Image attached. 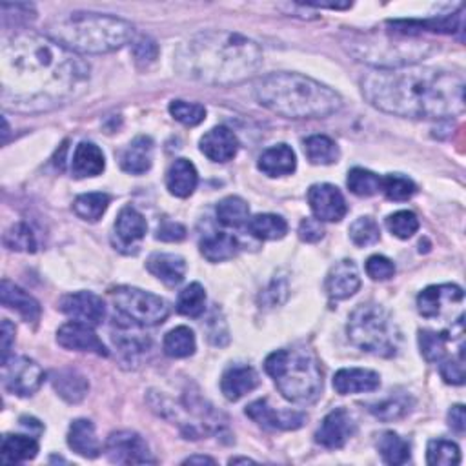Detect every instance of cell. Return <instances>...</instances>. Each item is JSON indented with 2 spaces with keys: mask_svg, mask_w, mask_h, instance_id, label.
<instances>
[{
  "mask_svg": "<svg viewBox=\"0 0 466 466\" xmlns=\"http://www.w3.org/2000/svg\"><path fill=\"white\" fill-rule=\"evenodd\" d=\"M464 299L462 290L457 285H439L429 286L417 297L419 314L426 319H439L455 304H461Z\"/></svg>",
  "mask_w": 466,
  "mask_h": 466,
  "instance_id": "cell-14",
  "label": "cell"
},
{
  "mask_svg": "<svg viewBox=\"0 0 466 466\" xmlns=\"http://www.w3.org/2000/svg\"><path fill=\"white\" fill-rule=\"evenodd\" d=\"M342 46L356 60L377 69L414 66L436 52L434 43L405 29L348 31Z\"/></svg>",
  "mask_w": 466,
  "mask_h": 466,
  "instance_id": "cell-6",
  "label": "cell"
},
{
  "mask_svg": "<svg viewBox=\"0 0 466 466\" xmlns=\"http://www.w3.org/2000/svg\"><path fill=\"white\" fill-rule=\"evenodd\" d=\"M57 342L71 352H88L100 358L108 356V348L99 339L93 326L84 323L71 321L62 325L57 332Z\"/></svg>",
  "mask_w": 466,
  "mask_h": 466,
  "instance_id": "cell-15",
  "label": "cell"
},
{
  "mask_svg": "<svg viewBox=\"0 0 466 466\" xmlns=\"http://www.w3.org/2000/svg\"><path fill=\"white\" fill-rule=\"evenodd\" d=\"M366 274L374 281H388L396 274V264L384 255H372L366 261Z\"/></svg>",
  "mask_w": 466,
  "mask_h": 466,
  "instance_id": "cell-50",
  "label": "cell"
},
{
  "mask_svg": "<svg viewBox=\"0 0 466 466\" xmlns=\"http://www.w3.org/2000/svg\"><path fill=\"white\" fill-rule=\"evenodd\" d=\"M206 308V292L199 283L186 286L177 299V312L186 317H201Z\"/></svg>",
  "mask_w": 466,
  "mask_h": 466,
  "instance_id": "cell-38",
  "label": "cell"
},
{
  "mask_svg": "<svg viewBox=\"0 0 466 466\" xmlns=\"http://www.w3.org/2000/svg\"><path fill=\"white\" fill-rule=\"evenodd\" d=\"M239 252L237 239L226 231H212L201 241V253L210 262H222L233 259Z\"/></svg>",
  "mask_w": 466,
  "mask_h": 466,
  "instance_id": "cell-31",
  "label": "cell"
},
{
  "mask_svg": "<svg viewBox=\"0 0 466 466\" xmlns=\"http://www.w3.org/2000/svg\"><path fill=\"white\" fill-rule=\"evenodd\" d=\"M109 297L119 312L137 326H157L170 316L168 302L149 292L133 286H116Z\"/></svg>",
  "mask_w": 466,
  "mask_h": 466,
  "instance_id": "cell-9",
  "label": "cell"
},
{
  "mask_svg": "<svg viewBox=\"0 0 466 466\" xmlns=\"http://www.w3.org/2000/svg\"><path fill=\"white\" fill-rule=\"evenodd\" d=\"M297 168L295 151L288 144L268 148L259 157V170L268 177H285Z\"/></svg>",
  "mask_w": 466,
  "mask_h": 466,
  "instance_id": "cell-26",
  "label": "cell"
},
{
  "mask_svg": "<svg viewBox=\"0 0 466 466\" xmlns=\"http://www.w3.org/2000/svg\"><path fill=\"white\" fill-rule=\"evenodd\" d=\"M381 182L382 179L365 168H354L348 172V179L346 184L350 188V191L354 193L358 197H372L375 193L381 191Z\"/></svg>",
  "mask_w": 466,
  "mask_h": 466,
  "instance_id": "cell-40",
  "label": "cell"
},
{
  "mask_svg": "<svg viewBox=\"0 0 466 466\" xmlns=\"http://www.w3.org/2000/svg\"><path fill=\"white\" fill-rule=\"evenodd\" d=\"M199 182V173L188 159H177L172 163L166 173V188L172 196L179 199L189 197L196 191Z\"/></svg>",
  "mask_w": 466,
  "mask_h": 466,
  "instance_id": "cell-27",
  "label": "cell"
},
{
  "mask_svg": "<svg viewBox=\"0 0 466 466\" xmlns=\"http://www.w3.org/2000/svg\"><path fill=\"white\" fill-rule=\"evenodd\" d=\"M264 368L281 396L292 403H314L323 392L321 363L312 350L304 346L277 350L266 358Z\"/></svg>",
  "mask_w": 466,
  "mask_h": 466,
  "instance_id": "cell-7",
  "label": "cell"
},
{
  "mask_svg": "<svg viewBox=\"0 0 466 466\" xmlns=\"http://www.w3.org/2000/svg\"><path fill=\"white\" fill-rule=\"evenodd\" d=\"M90 84V64L46 33L6 38L0 52V99L6 109L50 111L79 99Z\"/></svg>",
  "mask_w": 466,
  "mask_h": 466,
  "instance_id": "cell-1",
  "label": "cell"
},
{
  "mask_svg": "<svg viewBox=\"0 0 466 466\" xmlns=\"http://www.w3.org/2000/svg\"><path fill=\"white\" fill-rule=\"evenodd\" d=\"M153 165V141L146 135L135 137L121 155V166L126 173L142 175Z\"/></svg>",
  "mask_w": 466,
  "mask_h": 466,
  "instance_id": "cell-29",
  "label": "cell"
},
{
  "mask_svg": "<svg viewBox=\"0 0 466 466\" xmlns=\"http://www.w3.org/2000/svg\"><path fill=\"white\" fill-rule=\"evenodd\" d=\"M184 464H215V461L206 455H193V457H188Z\"/></svg>",
  "mask_w": 466,
  "mask_h": 466,
  "instance_id": "cell-57",
  "label": "cell"
},
{
  "mask_svg": "<svg viewBox=\"0 0 466 466\" xmlns=\"http://www.w3.org/2000/svg\"><path fill=\"white\" fill-rule=\"evenodd\" d=\"M146 231L148 222L144 215L133 206H125L113 226V245L123 253L135 255L139 253L141 241L146 237Z\"/></svg>",
  "mask_w": 466,
  "mask_h": 466,
  "instance_id": "cell-12",
  "label": "cell"
},
{
  "mask_svg": "<svg viewBox=\"0 0 466 466\" xmlns=\"http://www.w3.org/2000/svg\"><path fill=\"white\" fill-rule=\"evenodd\" d=\"M108 206L109 196H106V193H84V196H79L73 203L75 213L88 222H97L99 219H102Z\"/></svg>",
  "mask_w": 466,
  "mask_h": 466,
  "instance_id": "cell-39",
  "label": "cell"
},
{
  "mask_svg": "<svg viewBox=\"0 0 466 466\" xmlns=\"http://www.w3.org/2000/svg\"><path fill=\"white\" fill-rule=\"evenodd\" d=\"M3 382L10 394L29 398L44 382V370L29 358H12L3 363Z\"/></svg>",
  "mask_w": 466,
  "mask_h": 466,
  "instance_id": "cell-10",
  "label": "cell"
},
{
  "mask_svg": "<svg viewBox=\"0 0 466 466\" xmlns=\"http://www.w3.org/2000/svg\"><path fill=\"white\" fill-rule=\"evenodd\" d=\"M165 348V354L172 359H184L196 354V335L188 328V326H177L173 330H170L165 337L163 342Z\"/></svg>",
  "mask_w": 466,
  "mask_h": 466,
  "instance_id": "cell-34",
  "label": "cell"
},
{
  "mask_svg": "<svg viewBox=\"0 0 466 466\" xmlns=\"http://www.w3.org/2000/svg\"><path fill=\"white\" fill-rule=\"evenodd\" d=\"M354 434H356V421L352 414L344 408H335L323 419L321 429L316 434V441L325 448L337 450L352 439Z\"/></svg>",
  "mask_w": 466,
  "mask_h": 466,
  "instance_id": "cell-18",
  "label": "cell"
},
{
  "mask_svg": "<svg viewBox=\"0 0 466 466\" xmlns=\"http://www.w3.org/2000/svg\"><path fill=\"white\" fill-rule=\"evenodd\" d=\"M381 191L384 193V196L390 199V201H396V203H403V201H408L415 196L417 191V186L414 184L412 179L408 177H403V175H386L382 177V182H381Z\"/></svg>",
  "mask_w": 466,
  "mask_h": 466,
  "instance_id": "cell-43",
  "label": "cell"
},
{
  "mask_svg": "<svg viewBox=\"0 0 466 466\" xmlns=\"http://www.w3.org/2000/svg\"><path fill=\"white\" fill-rule=\"evenodd\" d=\"M386 226L390 229L392 236H396L398 239H410L414 233H417L419 229V219L414 212L408 210H401L396 212L392 215H388L386 219Z\"/></svg>",
  "mask_w": 466,
  "mask_h": 466,
  "instance_id": "cell-48",
  "label": "cell"
},
{
  "mask_svg": "<svg viewBox=\"0 0 466 466\" xmlns=\"http://www.w3.org/2000/svg\"><path fill=\"white\" fill-rule=\"evenodd\" d=\"M13 342H15V326L8 319H4L3 321V363L10 359Z\"/></svg>",
  "mask_w": 466,
  "mask_h": 466,
  "instance_id": "cell-56",
  "label": "cell"
},
{
  "mask_svg": "<svg viewBox=\"0 0 466 466\" xmlns=\"http://www.w3.org/2000/svg\"><path fill=\"white\" fill-rule=\"evenodd\" d=\"M217 219L229 228H241L250 221V206L245 199L229 196L217 205Z\"/></svg>",
  "mask_w": 466,
  "mask_h": 466,
  "instance_id": "cell-36",
  "label": "cell"
},
{
  "mask_svg": "<svg viewBox=\"0 0 466 466\" xmlns=\"http://www.w3.org/2000/svg\"><path fill=\"white\" fill-rule=\"evenodd\" d=\"M201 151L213 163H228L239 151V141L229 128H212L201 139Z\"/></svg>",
  "mask_w": 466,
  "mask_h": 466,
  "instance_id": "cell-21",
  "label": "cell"
},
{
  "mask_svg": "<svg viewBox=\"0 0 466 466\" xmlns=\"http://www.w3.org/2000/svg\"><path fill=\"white\" fill-rule=\"evenodd\" d=\"M146 268L153 277H157L166 286L181 285L186 276V261L175 253H153Z\"/></svg>",
  "mask_w": 466,
  "mask_h": 466,
  "instance_id": "cell-25",
  "label": "cell"
},
{
  "mask_svg": "<svg viewBox=\"0 0 466 466\" xmlns=\"http://www.w3.org/2000/svg\"><path fill=\"white\" fill-rule=\"evenodd\" d=\"M170 113L173 119L184 126H199L206 119V108L197 102L188 100H173L170 104Z\"/></svg>",
  "mask_w": 466,
  "mask_h": 466,
  "instance_id": "cell-45",
  "label": "cell"
},
{
  "mask_svg": "<svg viewBox=\"0 0 466 466\" xmlns=\"http://www.w3.org/2000/svg\"><path fill=\"white\" fill-rule=\"evenodd\" d=\"M38 443L29 436H6L3 441V462L17 464L35 459Z\"/></svg>",
  "mask_w": 466,
  "mask_h": 466,
  "instance_id": "cell-35",
  "label": "cell"
},
{
  "mask_svg": "<svg viewBox=\"0 0 466 466\" xmlns=\"http://www.w3.org/2000/svg\"><path fill=\"white\" fill-rule=\"evenodd\" d=\"M259 104L288 119H325L342 108L332 88L301 73H269L255 84Z\"/></svg>",
  "mask_w": 466,
  "mask_h": 466,
  "instance_id": "cell-4",
  "label": "cell"
},
{
  "mask_svg": "<svg viewBox=\"0 0 466 466\" xmlns=\"http://www.w3.org/2000/svg\"><path fill=\"white\" fill-rule=\"evenodd\" d=\"M52 382H53L55 392L66 403H71V405L81 403L88 396V390H90L88 379L81 372L71 370V368L57 370L52 375Z\"/></svg>",
  "mask_w": 466,
  "mask_h": 466,
  "instance_id": "cell-30",
  "label": "cell"
},
{
  "mask_svg": "<svg viewBox=\"0 0 466 466\" xmlns=\"http://www.w3.org/2000/svg\"><path fill=\"white\" fill-rule=\"evenodd\" d=\"M426 462L430 466H455L461 462L459 446L448 439H432L426 448Z\"/></svg>",
  "mask_w": 466,
  "mask_h": 466,
  "instance_id": "cell-41",
  "label": "cell"
},
{
  "mask_svg": "<svg viewBox=\"0 0 466 466\" xmlns=\"http://www.w3.org/2000/svg\"><path fill=\"white\" fill-rule=\"evenodd\" d=\"M308 161L317 166H330L339 161V146L326 135H312L304 141Z\"/></svg>",
  "mask_w": 466,
  "mask_h": 466,
  "instance_id": "cell-33",
  "label": "cell"
},
{
  "mask_svg": "<svg viewBox=\"0 0 466 466\" xmlns=\"http://www.w3.org/2000/svg\"><path fill=\"white\" fill-rule=\"evenodd\" d=\"M106 168V159L102 149L93 142H81L75 148L71 173L75 179L99 177Z\"/></svg>",
  "mask_w": 466,
  "mask_h": 466,
  "instance_id": "cell-24",
  "label": "cell"
},
{
  "mask_svg": "<svg viewBox=\"0 0 466 466\" xmlns=\"http://www.w3.org/2000/svg\"><path fill=\"white\" fill-rule=\"evenodd\" d=\"M59 309L76 323L99 326L106 317L104 301L93 292H75L64 295L59 302Z\"/></svg>",
  "mask_w": 466,
  "mask_h": 466,
  "instance_id": "cell-13",
  "label": "cell"
},
{
  "mask_svg": "<svg viewBox=\"0 0 466 466\" xmlns=\"http://www.w3.org/2000/svg\"><path fill=\"white\" fill-rule=\"evenodd\" d=\"M248 228L252 236L261 241H279L288 233V222L274 213H259L252 217Z\"/></svg>",
  "mask_w": 466,
  "mask_h": 466,
  "instance_id": "cell-32",
  "label": "cell"
},
{
  "mask_svg": "<svg viewBox=\"0 0 466 466\" xmlns=\"http://www.w3.org/2000/svg\"><path fill=\"white\" fill-rule=\"evenodd\" d=\"M4 245L13 252L24 253H35L38 248L35 233L26 222H17L4 233Z\"/></svg>",
  "mask_w": 466,
  "mask_h": 466,
  "instance_id": "cell-42",
  "label": "cell"
},
{
  "mask_svg": "<svg viewBox=\"0 0 466 466\" xmlns=\"http://www.w3.org/2000/svg\"><path fill=\"white\" fill-rule=\"evenodd\" d=\"M361 288L359 269L354 261H339L326 276V292L333 301H344L356 295Z\"/></svg>",
  "mask_w": 466,
  "mask_h": 466,
  "instance_id": "cell-19",
  "label": "cell"
},
{
  "mask_svg": "<svg viewBox=\"0 0 466 466\" xmlns=\"http://www.w3.org/2000/svg\"><path fill=\"white\" fill-rule=\"evenodd\" d=\"M377 448L384 462L388 464H405L410 461V445L396 432H384L377 441Z\"/></svg>",
  "mask_w": 466,
  "mask_h": 466,
  "instance_id": "cell-37",
  "label": "cell"
},
{
  "mask_svg": "<svg viewBox=\"0 0 466 466\" xmlns=\"http://www.w3.org/2000/svg\"><path fill=\"white\" fill-rule=\"evenodd\" d=\"M450 337L446 333H438L432 330H421L419 332V346L421 354L429 363L441 361L446 356V342Z\"/></svg>",
  "mask_w": 466,
  "mask_h": 466,
  "instance_id": "cell-44",
  "label": "cell"
},
{
  "mask_svg": "<svg viewBox=\"0 0 466 466\" xmlns=\"http://www.w3.org/2000/svg\"><path fill=\"white\" fill-rule=\"evenodd\" d=\"M0 302L6 308L15 309V312L20 314L22 319L28 323H36L38 317H41V304L8 279H4L3 286H0Z\"/></svg>",
  "mask_w": 466,
  "mask_h": 466,
  "instance_id": "cell-28",
  "label": "cell"
},
{
  "mask_svg": "<svg viewBox=\"0 0 466 466\" xmlns=\"http://www.w3.org/2000/svg\"><path fill=\"white\" fill-rule=\"evenodd\" d=\"M157 52H159L157 44H155V41H151V38H148V36L139 38V41L133 46V55H135L137 62L146 64V66L157 59Z\"/></svg>",
  "mask_w": 466,
  "mask_h": 466,
  "instance_id": "cell-52",
  "label": "cell"
},
{
  "mask_svg": "<svg viewBox=\"0 0 466 466\" xmlns=\"http://www.w3.org/2000/svg\"><path fill=\"white\" fill-rule=\"evenodd\" d=\"M448 424L452 426V430H455L457 434L464 432V429H466V414H464V406L462 405L452 406V410L448 414Z\"/></svg>",
  "mask_w": 466,
  "mask_h": 466,
  "instance_id": "cell-55",
  "label": "cell"
},
{
  "mask_svg": "<svg viewBox=\"0 0 466 466\" xmlns=\"http://www.w3.org/2000/svg\"><path fill=\"white\" fill-rule=\"evenodd\" d=\"M132 22L92 12H73L55 17L46 35L76 55L111 53L126 46L133 38Z\"/></svg>",
  "mask_w": 466,
  "mask_h": 466,
  "instance_id": "cell-5",
  "label": "cell"
},
{
  "mask_svg": "<svg viewBox=\"0 0 466 466\" xmlns=\"http://www.w3.org/2000/svg\"><path fill=\"white\" fill-rule=\"evenodd\" d=\"M379 386H381L379 374L365 368H344L339 370L333 377V388L341 396L375 392Z\"/></svg>",
  "mask_w": 466,
  "mask_h": 466,
  "instance_id": "cell-22",
  "label": "cell"
},
{
  "mask_svg": "<svg viewBox=\"0 0 466 466\" xmlns=\"http://www.w3.org/2000/svg\"><path fill=\"white\" fill-rule=\"evenodd\" d=\"M186 237V228L179 222H165L157 229V239L165 243H179Z\"/></svg>",
  "mask_w": 466,
  "mask_h": 466,
  "instance_id": "cell-54",
  "label": "cell"
},
{
  "mask_svg": "<svg viewBox=\"0 0 466 466\" xmlns=\"http://www.w3.org/2000/svg\"><path fill=\"white\" fill-rule=\"evenodd\" d=\"M246 415L262 429L271 430H297L306 422V415L295 410H277L266 399L253 401L246 406Z\"/></svg>",
  "mask_w": 466,
  "mask_h": 466,
  "instance_id": "cell-16",
  "label": "cell"
},
{
  "mask_svg": "<svg viewBox=\"0 0 466 466\" xmlns=\"http://www.w3.org/2000/svg\"><path fill=\"white\" fill-rule=\"evenodd\" d=\"M69 448L81 457L95 459L100 455V441L95 432V424L88 419H75L68 432Z\"/></svg>",
  "mask_w": 466,
  "mask_h": 466,
  "instance_id": "cell-23",
  "label": "cell"
},
{
  "mask_svg": "<svg viewBox=\"0 0 466 466\" xmlns=\"http://www.w3.org/2000/svg\"><path fill=\"white\" fill-rule=\"evenodd\" d=\"M350 239L356 246H372L381 239L379 224L372 217H359L350 226Z\"/></svg>",
  "mask_w": 466,
  "mask_h": 466,
  "instance_id": "cell-47",
  "label": "cell"
},
{
  "mask_svg": "<svg viewBox=\"0 0 466 466\" xmlns=\"http://www.w3.org/2000/svg\"><path fill=\"white\" fill-rule=\"evenodd\" d=\"M239 462H253V461L248 459V457H233V459H229V464H239Z\"/></svg>",
  "mask_w": 466,
  "mask_h": 466,
  "instance_id": "cell-58",
  "label": "cell"
},
{
  "mask_svg": "<svg viewBox=\"0 0 466 466\" xmlns=\"http://www.w3.org/2000/svg\"><path fill=\"white\" fill-rule=\"evenodd\" d=\"M259 386V374L248 365L229 366L221 379V390L228 401H239Z\"/></svg>",
  "mask_w": 466,
  "mask_h": 466,
  "instance_id": "cell-20",
  "label": "cell"
},
{
  "mask_svg": "<svg viewBox=\"0 0 466 466\" xmlns=\"http://www.w3.org/2000/svg\"><path fill=\"white\" fill-rule=\"evenodd\" d=\"M36 17L31 4H3V26L22 28L33 22Z\"/></svg>",
  "mask_w": 466,
  "mask_h": 466,
  "instance_id": "cell-49",
  "label": "cell"
},
{
  "mask_svg": "<svg viewBox=\"0 0 466 466\" xmlns=\"http://www.w3.org/2000/svg\"><path fill=\"white\" fill-rule=\"evenodd\" d=\"M106 455L115 464H153L157 462L148 443L135 432H113L106 441Z\"/></svg>",
  "mask_w": 466,
  "mask_h": 466,
  "instance_id": "cell-11",
  "label": "cell"
},
{
  "mask_svg": "<svg viewBox=\"0 0 466 466\" xmlns=\"http://www.w3.org/2000/svg\"><path fill=\"white\" fill-rule=\"evenodd\" d=\"M363 97L377 109L406 119H448L464 111V76L432 66L375 69L361 79Z\"/></svg>",
  "mask_w": 466,
  "mask_h": 466,
  "instance_id": "cell-2",
  "label": "cell"
},
{
  "mask_svg": "<svg viewBox=\"0 0 466 466\" xmlns=\"http://www.w3.org/2000/svg\"><path fill=\"white\" fill-rule=\"evenodd\" d=\"M441 377L448 382V384H462L464 382V366H462V359L455 361V359H446L441 365Z\"/></svg>",
  "mask_w": 466,
  "mask_h": 466,
  "instance_id": "cell-53",
  "label": "cell"
},
{
  "mask_svg": "<svg viewBox=\"0 0 466 466\" xmlns=\"http://www.w3.org/2000/svg\"><path fill=\"white\" fill-rule=\"evenodd\" d=\"M173 66L189 81L213 86L237 84L261 69L262 50L241 33L203 31L177 48Z\"/></svg>",
  "mask_w": 466,
  "mask_h": 466,
  "instance_id": "cell-3",
  "label": "cell"
},
{
  "mask_svg": "<svg viewBox=\"0 0 466 466\" xmlns=\"http://www.w3.org/2000/svg\"><path fill=\"white\" fill-rule=\"evenodd\" d=\"M368 410L382 421L399 419L410 412V399L406 396H390L379 403L368 405Z\"/></svg>",
  "mask_w": 466,
  "mask_h": 466,
  "instance_id": "cell-46",
  "label": "cell"
},
{
  "mask_svg": "<svg viewBox=\"0 0 466 466\" xmlns=\"http://www.w3.org/2000/svg\"><path fill=\"white\" fill-rule=\"evenodd\" d=\"M308 203L321 222H339L348 212L342 193L332 184H314L308 191Z\"/></svg>",
  "mask_w": 466,
  "mask_h": 466,
  "instance_id": "cell-17",
  "label": "cell"
},
{
  "mask_svg": "<svg viewBox=\"0 0 466 466\" xmlns=\"http://www.w3.org/2000/svg\"><path fill=\"white\" fill-rule=\"evenodd\" d=\"M299 237L304 243H317L325 237V228L317 219H304L299 224Z\"/></svg>",
  "mask_w": 466,
  "mask_h": 466,
  "instance_id": "cell-51",
  "label": "cell"
},
{
  "mask_svg": "<svg viewBox=\"0 0 466 466\" xmlns=\"http://www.w3.org/2000/svg\"><path fill=\"white\" fill-rule=\"evenodd\" d=\"M348 339L361 352L392 358L401 344V332L386 308L375 302L359 304L348 319Z\"/></svg>",
  "mask_w": 466,
  "mask_h": 466,
  "instance_id": "cell-8",
  "label": "cell"
}]
</instances>
